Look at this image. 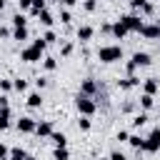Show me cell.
Wrapping results in <instances>:
<instances>
[{
	"instance_id": "obj_1",
	"label": "cell",
	"mask_w": 160,
	"mask_h": 160,
	"mask_svg": "<svg viewBox=\"0 0 160 160\" xmlns=\"http://www.w3.org/2000/svg\"><path fill=\"white\" fill-rule=\"evenodd\" d=\"M45 45H48V42H45L42 38H38V40H32V45H30V48H25V50L20 52V58H22L25 62H38V60L42 58Z\"/></svg>"
},
{
	"instance_id": "obj_2",
	"label": "cell",
	"mask_w": 160,
	"mask_h": 160,
	"mask_svg": "<svg viewBox=\"0 0 160 160\" xmlns=\"http://www.w3.org/2000/svg\"><path fill=\"white\" fill-rule=\"evenodd\" d=\"M98 60L100 62H118V60H122L120 45H105V48H100L98 50Z\"/></svg>"
},
{
	"instance_id": "obj_3",
	"label": "cell",
	"mask_w": 160,
	"mask_h": 160,
	"mask_svg": "<svg viewBox=\"0 0 160 160\" xmlns=\"http://www.w3.org/2000/svg\"><path fill=\"white\" fill-rule=\"evenodd\" d=\"M75 108H78V112L80 115H92L95 112V108H98V102L90 98V95H82V92H78V98H75Z\"/></svg>"
},
{
	"instance_id": "obj_4",
	"label": "cell",
	"mask_w": 160,
	"mask_h": 160,
	"mask_svg": "<svg viewBox=\"0 0 160 160\" xmlns=\"http://www.w3.org/2000/svg\"><path fill=\"white\" fill-rule=\"evenodd\" d=\"M145 152H158L160 150V128H152L150 135L145 138V145H142Z\"/></svg>"
},
{
	"instance_id": "obj_5",
	"label": "cell",
	"mask_w": 160,
	"mask_h": 160,
	"mask_svg": "<svg viewBox=\"0 0 160 160\" xmlns=\"http://www.w3.org/2000/svg\"><path fill=\"white\" fill-rule=\"evenodd\" d=\"M120 22L128 28V32H140V30H142V25H145V22L140 20V15H122V18H120Z\"/></svg>"
},
{
	"instance_id": "obj_6",
	"label": "cell",
	"mask_w": 160,
	"mask_h": 160,
	"mask_svg": "<svg viewBox=\"0 0 160 160\" xmlns=\"http://www.w3.org/2000/svg\"><path fill=\"white\" fill-rule=\"evenodd\" d=\"M98 90H100V85H98L92 78H85V80L80 82V92H82V95H90V98H92Z\"/></svg>"
},
{
	"instance_id": "obj_7",
	"label": "cell",
	"mask_w": 160,
	"mask_h": 160,
	"mask_svg": "<svg viewBox=\"0 0 160 160\" xmlns=\"http://www.w3.org/2000/svg\"><path fill=\"white\" fill-rule=\"evenodd\" d=\"M140 35L148 38V40H158V38H160V25H158V22H155V25H142Z\"/></svg>"
},
{
	"instance_id": "obj_8",
	"label": "cell",
	"mask_w": 160,
	"mask_h": 160,
	"mask_svg": "<svg viewBox=\"0 0 160 160\" xmlns=\"http://www.w3.org/2000/svg\"><path fill=\"white\" fill-rule=\"evenodd\" d=\"M35 128H38V122L32 118H20L18 120V130L20 132H35Z\"/></svg>"
},
{
	"instance_id": "obj_9",
	"label": "cell",
	"mask_w": 160,
	"mask_h": 160,
	"mask_svg": "<svg viewBox=\"0 0 160 160\" xmlns=\"http://www.w3.org/2000/svg\"><path fill=\"white\" fill-rule=\"evenodd\" d=\"M35 132H38L40 138H50V135H52V122H50V120H42V122H38Z\"/></svg>"
},
{
	"instance_id": "obj_10",
	"label": "cell",
	"mask_w": 160,
	"mask_h": 160,
	"mask_svg": "<svg viewBox=\"0 0 160 160\" xmlns=\"http://www.w3.org/2000/svg\"><path fill=\"white\" fill-rule=\"evenodd\" d=\"M160 90V82L155 80V78H148L145 82H142V92H148V95H155Z\"/></svg>"
},
{
	"instance_id": "obj_11",
	"label": "cell",
	"mask_w": 160,
	"mask_h": 160,
	"mask_svg": "<svg viewBox=\"0 0 160 160\" xmlns=\"http://www.w3.org/2000/svg\"><path fill=\"white\" fill-rule=\"evenodd\" d=\"M135 85H140V80H138L135 75H128L125 80H118V88H120V90H130V88H135Z\"/></svg>"
},
{
	"instance_id": "obj_12",
	"label": "cell",
	"mask_w": 160,
	"mask_h": 160,
	"mask_svg": "<svg viewBox=\"0 0 160 160\" xmlns=\"http://www.w3.org/2000/svg\"><path fill=\"white\" fill-rule=\"evenodd\" d=\"M92 32H95V30H92L90 25H82V28H78V40H80V42H88V40L92 38Z\"/></svg>"
},
{
	"instance_id": "obj_13",
	"label": "cell",
	"mask_w": 160,
	"mask_h": 160,
	"mask_svg": "<svg viewBox=\"0 0 160 160\" xmlns=\"http://www.w3.org/2000/svg\"><path fill=\"white\" fill-rule=\"evenodd\" d=\"M50 140L55 142V148H68V138H65V132H55V130H52Z\"/></svg>"
},
{
	"instance_id": "obj_14",
	"label": "cell",
	"mask_w": 160,
	"mask_h": 160,
	"mask_svg": "<svg viewBox=\"0 0 160 160\" xmlns=\"http://www.w3.org/2000/svg\"><path fill=\"white\" fill-rule=\"evenodd\" d=\"M130 5H132L135 10H142V12H152V5H150L148 0H130Z\"/></svg>"
},
{
	"instance_id": "obj_15",
	"label": "cell",
	"mask_w": 160,
	"mask_h": 160,
	"mask_svg": "<svg viewBox=\"0 0 160 160\" xmlns=\"http://www.w3.org/2000/svg\"><path fill=\"white\" fill-rule=\"evenodd\" d=\"M10 128V108H2L0 110V130H8Z\"/></svg>"
},
{
	"instance_id": "obj_16",
	"label": "cell",
	"mask_w": 160,
	"mask_h": 160,
	"mask_svg": "<svg viewBox=\"0 0 160 160\" xmlns=\"http://www.w3.org/2000/svg\"><path fill=\"white\" fill-rule=\"evenodd\" d=\"M28 105H30V108H40V105H42V95H40V92H30V95H28Z\"/></svg>"
},
{
	"instance_id": "obj_17",
	"label": "cell",
	"mask_w": 160,
	"mask_h": 160,
	"mask_svg": "<svg viewBox=\"0 0 160 160\" xmlns=\"http://www.w3.org/2000/svg\"><path fill=\"white\" fill-rule=\"evenodd\" d=\"M140 105H142V110H150V108L155 105V98L148 95V92H142V95H140Z\"/></svg>"
},
{
	"instance_id": "obj_18",
	"label": "cell",
	"mask_w": 160,
	"mask_h": 160,
	"mask_svg": "<svg viewBox=\"0 0 160 160\" xmlns=\"http://www.w3.org/2000/svg\"><path fill=\"white\" fill-rule=\"evenodd\" d=\"M112 35H115V38H125V35H128V28H125V25L118 20V22L112 25Z\"/></svg>"
},
{
	"instance_id": "obj_19",
	"label": "cell",
	"mask_w": 160,
	"mask_h": 160,
	"mask_svg": "<svg viewBox=\"0 0 160 160\" xmlns=\"http://www.w3.org/2000/svg\"><path fill=\"white\" fill-rule=\"evenodd\" d=\"M10 160H28V152L22 148H12L10 150Z\"/></svg>"
},
{
	"instance_id": "obj_20",
	"label": "cell",
	"mask_w": 160,
	"mask_h": 160,
	"mask_svg": "<svg viewBox=\"0 0 160 160\" xmlns=\"http://www.w3.org/2000/svg\"><path fill=\"white\" fill-rule=\"evenodd\" d=\"M12 90H18V92H25V90H28V80H22V78H15V80H12Z\"/></svg>"
},
{
	"instance_id": "obj_21",
	"label": "cell",
	"mask_w": 160,
	"mask_h": 160,
	"mask_svg": "<svg viewBox=\"0 0 160 160\" xmlns=\"http://www.w3.org/2000/svg\"><path fill=\"white\" fill-rule=\"evenodd\" d=\"M52 158H55V160H70V152H68V148H55Z\"/></svg>"
},
{
	"instance_id": "obj_22",
	"label": "cell",
	"mask_w": 160,
	"mask_h": 160,
	"mask_svg": "<svg viewBox=\"0 0 160 160\" xmlns=\"http://www.w3.org/2000/svg\"><path fill=\"white\" fill-rule=\"evenodd\" d=\"M12 38H15V40H28V25H25V28H15V30H12Z\"/></svg>"
},
{
	"instance_id": "obj_23",
	"label": "cell",
	"mask_w": 160,
	"mask_h": 160,
	"mask_svg": "<svg viewBox=\"0 0 160 160\" xmlns=\"http://www.w3.org/2000/svg\"><path fill=\"white\" fill-rule=\"evenodd\" d=\"M128 142H130L135 150H142V145H145V140H142L140 135H130V140H128Z\"/></svg>"
},
{
	"instance_id": "obj_24",
	"label": "cell",
	"mask_w": 160,
	"mask_h": 160,
	"mask_svg": "<svg viewBox=\"0 0 160 160\" xmlns=\"http://www.w3.org/2000/svg\"><path fill=\"white\" fill-rule=\"evenodd\" d=\"M45 10V0H32V8H30V12L32 15H40Z\"/></svg>"
},
{
	"instance_id": "obj_25",
	"label": "cell",
	"mask_w": 160,
	"mask_h": 160,
	"mask_svg": "<svg viewBox=\"0 0 160 160\" xmlns=\"http://www.w3.org/2000/svg\"><path fill=\"white\" fill-rule=\"evenodd\" d=\"M38 18H40V22H42V25H45V28H50V25H52V15H50V12H48V10H42V12H40V15H38Z\"/></svg>"
},
{
	"instance_id": "obj_26",
	"label": "cell",
	"mask_w": 160,
	"mask_h": 160,
	"mask_svg": "<svg viewBox=\"0 0 160 160\" xmlns=\"http://www.w3.org/2000/svg\"><path fill=\"white\" fill-rule=\"evenodd\" d=\"M145 122H148V115H145V112H140V115L132 118V128H142Z\"/></svg>"
},
{
	"instance_id": "obj_27",
	"label": "cell",
	"mask_w": 160,
	"mask_h": 160,
	"mask_svg": "<svg viewBox=\"0 0 160 160\" xmlns=\"http://www.w3.org/2000/svg\"><path fill=\"white\" fill-rule=\"evenodd\" d=\"M12 25H15V28H25V25H28V18H25V15H20V12H18V15H15V18H12Z\"/></svg>"
},
{
	"instance_id": "obj_28",
	"label": "cell",
	"mask_w": 160,
	"mask_h": 160,
	"mask_svg": "<svg viewBox=\"0 0 160 160\" xmlns=\"http://www.w3.org/2000/svg\"><path fill=\"white\" fill-rule=\"evenodd\" d=\"M42 68H45V70H55V68H58V60H55V58H45V60H42Z\"/></svg>"
},
{
	"instance_id": "obj_29",
	"label": "cell",
	"mask_w": 160,
	"mask_h": 160,
	"mask_svg": "<svg viewBox=\"0 0 160 160\" xmlns=\"http://www.w3.org/2000/svg\"><path fill=\"white\" fill-rule=\"evenodd\" d=\"M78 125H80V130H90V118H88V115H82V118L78 120Z\"/></svg>"
},
{
	"instance_id": "obj_30",
	"label": "cell",
	"mask_w": 160,
	"mask_h": 160,
	"mask_svg": "<svg viewBox=\"0 0 160 160\" xmlns=\"http://www.w3.org/2000/svg\"><path fill=\"white\" fill-rule=\"evenodd\" d=\"M0 90H2V92L12 90V80H0Z\"/></svg>"
},
{
	"instance_id": "obj_31",
	"label": "cell",
	"mask_w": 160,
	"mask_h": 160,
	"mask_svg": "<svg viewBox=\"0 0 160 160\" xmlns=\"http://www.w3.org/2000/svg\"><path fill=\"white\" fill-rule=\"evenodd\" d=\"M82 8H85L88 12H92V10L98 8V0H85V5H82Z\"/></svg>"
},
{
	"instance_id": "obj_32",
	"label": "cell",
	"mask_w": 160,
	"mask_h": 160,
	"mask_svg": "<svg viewBox=\"0 0 160 160\" xmlns=\"http://www.w3.org/2000/svg\"><path fill=\"white\" fill-rule=\"evenodd\" d=\"M0 160H10V150H8L2 142H0Z\"/></svg>"
},
{
	"instance_id": "obj_33",
	"label": "cell",
	"mask_w": 160,
	"mask_h": 160,
	"mask_svg": "<svg viewBox=\"0 0 160 160\" xmlns=\"http://www.w3.org/2000/svg\"><path fill=\"white\" fill-rule=\"evenodd\" d=\"M42 40H45L48 45H50V42H55V32H52V30H48V32L42 35Z\"/></svg>"
},
{
	"instance_id": "obj_34",
	"label": "cell",
	"mask_w": 160,
	"mask_h": 160,
	"mask_svg": "<svg viewBox=\"0 0 160 160\" xmlns=\"http://www.w3.org/2000/svg\"><path fill=\"white\" fill-rule=\"evenodd\" d=\"M118 140H120V142H128V140H130V132L120 130V132H118Z\"/></svg>"
},
{
	"instance_id": "obj_35",
	"label": "cell",
	"mask_w": 160,
	"mask_h": 160,
	"mask_svg": "<svg viewBox=\"0 0 160 160\" xmlns=\"http://www.w3.org/2000/svg\"><path fill=\"white\" fill-rule=\"evenodd\" d=\"M110 160H128V158H125V155H122V152H120V150H115V152H112V155H110Z\"/></svg>"
},
{
	"instance_id": "obj_36",
	"label": "cell",
	"mask_w": 160,
	"mask_h": 160,
	"mask_svg": "<svg viewBox=\"0 0 160 160\" xmlns=\"http://www.w3.org/2000/svg\"><path fill=\"white\" fill-rule=\"evenodd\" d=\"M60 20H62V22H70L72 18H70V12H68V10H62V12H60Z\"/></svg>"
},
{
	"instance_id": "obj_37",
	"label": "cell",
	"mask_w": 160,
	"mask_h": 160,
	"mask_svg": "<svg viewBox=\"0 0 160 160\" xmlns=\"http://www.w3.org/2000/svg\"><path fill=\"white\" fill-rule=\"evenodd\" d=\"M18 2H20V8H22V10H28V8H32V0H18Z\"/></svg>"
},
{
	"instance_id": "obj_38",
	"label": "cell",
	"mask_w": 160,
	"mask_h": 160,
	"mask_svg": "<svg viewBox=\"0 0 160 160\" xmlns=\"http://www.w3.org/2000/svg\"><path fill=\"white\" fill-rule=\"evenodd\" d=\"M70 52H72V45L65 42V45H62V55H70Z\"/></svg>"
},
{
	"instance_id": "obj_39",
	"label": "cell",
	"mask_w": 160,
	"mask_h": 160,
	"mask_svg": "<svg viewBox=\"0 0 160 160\" xmlns=\"http://www.w3.org/2000/svg\"><path fill=\"white\" fill-rule=\"evenodd\" d=\"M2 108H10V102H8L5 95H0V110H2Z\"/></svg>"
},
{
	"instance_id": "obj_40",
	"label": "cell",
	"mask_w": 160,
	"mask_h": 160,
	"mask_svg": "<svg viewBox=\"0 0 160 160\" xmlns=\"http://www.w3.org/2000/svg\"><path fill=\"white\" fill-rule=\"evenodd\" d=\"M8 35H10V30L8 28H0V38H8Z\"/></svg>"
},
{
	"instance_id": "obj_41",
	"label": "cell",
	"mask_w": 160,
	"mask_h": 160,
	"mask_svg": "<svg viewBox=\"0 0 160 160\" xmlns=\"http://www.w3.org/2000/svg\"><path fill=\"white\" fill-rule=\"evenodd\" d=\"M60 2H65V5H75L78 0H60Z\"/></svg>"
},
{
	"instance_id": "obj_42",
	"label": "cell",
	"mask_w": 160,
	"mask_h": 160,
	"mask_svg": "<svg viewBox=\"0 0 160 160\" xmlns=\"http://www.w3.org/2000/svg\"><path fill=\"white\" fill-rule=\"evenodd\" d=\"M2 8H5V0H0V10H2Z\"/></svg>"
},
{
	"instance_id": "obj_43",
	"label": "cell",
	"mask_w": 160,
	"mask_h": 160,
	"mask_svg": "<svg viewBox=\"0 0 160 160\" xmlns=\"http://www.w3.org/2000/svg\"><path fill=\"white\" fill-rule=\"evenodd\" d=\"M98 160H110V158H98Z\"/></svg>"
},
{
	"instance_id": "obj_44",
	"label": "cell",
	"mask_w": 160,
	"mask_h": 160,
	"mask_svg": "<svg viewBox=\"0 0 160 160\" xmlns=\"http://www.w3.org/2000/svg\"><path fill=\"white\" fill-rule=\"evenodd\" d=\"M158 25H160V20H158Z\"/></svg>"
}]
</instances>
